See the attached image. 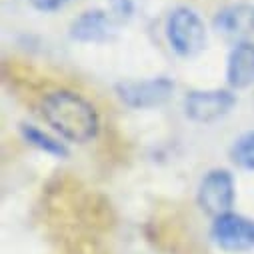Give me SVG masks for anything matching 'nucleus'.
<instances>
[{
  "label": "nucleus",
  "instance_id": "nucleus-1",
  "mask_svg": "<svg viewBox=\"0 0 254 254\" xmlns=\"http://www.w3.org/2000/svg\"><path fill=\"white\" fill-rule=\"evenodd\" d=\"M40 112L44 122L66 142L86 144L96 138L100 118L92 102L72 90H52L42 96Z\"/></svg>",
  "mask_w": 254,
  "mask_h": 254
},
{
  "label": "nucleus",
  "instance_id": "nucleus-2",
  "mask_svg": "<svg viewBox=\"0 0 254 254\" xmlns=\"http://www.w3.org/2000/svg\"><path fill=\"white\" fill-rule=\"evenodd\" d=\"M164 32L170 48L182 58H192L206 46V24L196 10L188 6L170 10Z\"/></svg>",
  "mask_w": 254,
  "mask_h": 254
},
{
  "label": "nucleus",
  "instance_id": "nucleus-3",
  "mask_svg": "<svg viewBox=\"0 0 254 254\" xmlns=\"http://www.w3.org/2000/svg\"><path fill=\"white\" fill-rule=\"evenodd\" d=\"M176 84L168 76H154L146 80H120L114 90L120 102L134 110H148L166 104L174 94Z\"/></svg>",
  "mask_w": 254,
  "mask_h": 254
},
{
  "label": "nucleus",
  "instance_id": "nucleus-4",
  "mask_svg": "<svg viewBox=\"0 0 254 254\" xmlns=\"http://www.w3.org/2000/svg\"><path fill=\"white\" fill-rule=\"evenodd\" d=\"M236 200V184L234 176L226 168L208 170L196 190V202L202 212L216 218L232 210Z\"/></svg>",
  "mask_w": 254,
  "mask_h": 254
},
{
  "label": "nucleus",
  "instance_id": "nucleus-5",
  "mask_svg": "<svg viewBox=\"0 0 254 254\" xmlns=\"http://www.w3.org/2000/svg\"><path fill=\"white\" fill-rule=\"evenodd\" d=\"M236 104L232 90L208 88V90H190L184 96V114L196 124H212L224 118Z\"/></svg>",
  "mask_w": 254,
  "mask_h": 254
},
{
  "label": "nucleus",
  "instance_id": "nucleus-6",
  "mask_svg": "<svg viewBox=\"0 0 254 254\" xmlns=\"http://www.w3.org/2000/svg\"><path fill=\"white\" fill-rule=\"evenodd\" d=\"M210 238L220 250L226 252L254 250V220L230 210L212 218Z\"/></svg>",
  "mask_w": 254,
  "mask_h": 254
},
{
  "label": "nucleus",
  "instance_id": "nucleus-7",
  "mask_svg": "<svg viewBox=\"0 0 254 254\" xmlns=\"http://www.w3.org/2000/svg\"><path fill=\"white\" fill-rule=\"evenodd\" d=\"M116 36V18L106 10L94 8L76 16L70 24V38L80 44H104Z\"/></svg>",
  "mask_w": 254,
  "mask_h": 254
},
{
  "label": "nucleus",
  "instance_id": "nucleus-8",
  "mask_svg": "<svg viewBox=\"0 0 254 254\" xmlns=\"http://www.w3.org/2000/svg\"><path fill=\"white\" fill-rule=\"evenodd\" d=\"M226 82L230 90L248 88L254 82V42L240 40L226 60Z\"/></svg>",
  "mask_w": 254,
  "mask_h": 254
},
{
  "label": "nucleus",
  "instance_id": "nucleus-9",
  "mask_svg": "<svg viewBox=\"0 0 254 254\" xmlns=\"http://www.w3.org/2000/svg\"><path fill=\"white\" fill-rule=\"evenodd\" d=\"M214 30L224 36H244L254 30V8L248 4H232L216 12Z\"/></svg>",
  "mask_w": 254,
  "mask_h": 254
},
{
  "label": "nucleus",
  "instance_id": "nucleus-10",
  "mask_svg": "<svg viewBox=\"0 0 254 254\" xmlns=\"http://www.w3.org/2000/svg\"><path fill=\"white\" fill-rule=\"evenodd\" d=\"M20 136L24 138V142H28L30 146H34L36 150H40L44 154H50L54 158H66L68 156V148L64 146V142H60L58 138L36 128L34 124H20Z\"/></svg>",
  "mask_w": 254,
  "mask_h": 254
},
{
  "label": "nucleus",
  "instance_id": "nucleus-11",
  "mask_svg": "<svg viewBox=\"0 0 254 254\" xmlns=\"http://www.w3.org/2000/svg\"><path fill=\"white\" fill-rule=\"evenodd\" d=\"M230 158L244 170H254V130L240 134L230 146Z\"/></svg>",
  "mask_w": 254,
  "mask_h": 254
},
{
  "label": "nucleus",
  "instance_id": "nucleus-12",
  "mask_svg": "<svg viewBox=\"0 0 254 254\" xmlns=\"http://www.w3.org/2000/svg\"><path fill=\"white\" fill-rule=\"evenodd\" d=\"M108 4H110V14L124 22V20H130L136 12V4H138V0H108Z\"/></svg>",
  "mask_w": 254,
  "mask_h": 254
},
{
  "label": "nucleus",
  "instance_id": "nucleus-13",
  "mask_svg": "<svg viewBox=\"0 0 254 254\" xmlns=\"http://www.w3.org/2000/svg\"><path fill=\"white\" fill-rule=\"evenodd\" d=\"M28 2H30V6L34 10L48 14V12H56L60 8H64L70 0H28Z\"/></svg>",
  "mask_w": 254,
  "mask_h": 254
}]
</instances>
